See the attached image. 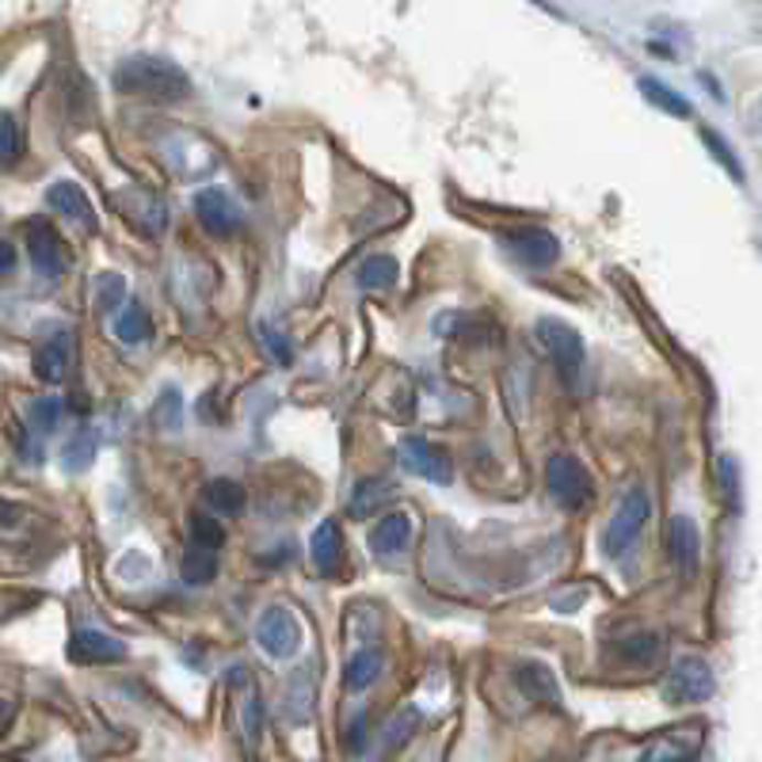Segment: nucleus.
<instances>
[{"label": "nucleus", "mask_w": 762, "mask_h": 762, "mask_svg": "<svg viewBox=\"0 0 762 762\" xmlns=\"http://www.w3.org/2000/svg\"><path fill=\"white\" fill-rule=\"evenodd\" d=\"M4 725H8V706L0 701V736H4Z\"/></svg>", "instance_id": "nucleus-42"}, {"label": "nucleus", "mask_w": 762, "mask_h": 762, "mask_svg": "<svg viewBox=\"0 0 762 762\" xmlns=\"http://www.w3.org/2000/svg\"><path fill=\"white\" fill-rule=\"evenodd\" d=\"M720 488H725V500L732 503V508H740V466H736L732 454L720 458Z\"/></svg>", "instance_id": "nucleus-34"}, {"label": "nucleus", "mask_w": 762, "mask_h": 762, "mask_svg": "<svg viewBox=\"0 0 762 762\" xmlns=\"http://www.w3.org/2000/svg\"><path fill=\"white\" fill-rule=\"evenodd\" d=\"M96 454H99V435L92 427H80V431H73V438L65 443V466L73 469V473H80V469H88L96 461Z\"/></svg>", "instance_id": "nucleus-20"}, {"label": "nucleus", "mask_w": 762, "mask_h": 762, "mask_svg": "<svg viewBox=\"0 0 762 762\" xmlns=\"http://www.w3.org/2000/svg\"><path fill=\"white\" fill-rule=\"evenodd\" d=\"M190 537H195V545H206V549H221L226 545V526L210 515H195L190 519Z\"/></svg>", "instance_id": "nucleus-32"}, {"label": "nucleus", "mask_w": 762, "mask_h": 762, "mask_svg": "<svg viewBox=\"0 0 762 762\" xmlns=\"http://www.w3.org/2000/svg\"><path fill=\"white\" fill-rule=\"evenodd\" d=\"M244 728H248V736L252 740H260V732H263V709H260V701H248L244 706Z\"/></svg>", "instance_id": "nucleus-38"}, {"label": "nucleus", "mask_w": 762, "mask_h": 762, "mask_svg": "<svg viewBox=\"0 0 762 762\" xmlns=\"http://www.w3.org/2000/svg\"><path fill=\"white\" fill-rule=\"evenodd\" d=\"M409 537H412V519L409 515H385L374 526V534H370V545H374L378 557H396V553H404Z\"/></svg>", "instance_id": "nucleus-17"}, {"label": "nucleus", "mask_w": 762, "mask_h": 762, "mask_svg": "<svg viewBox=\"0 0 762 762\" xmlns=\"http://www.w3.org/2000/svg\"><path fill=\"white\" fill-rule=\"evenodd\" d=\"M28 252H31V263H35L39 275L46 279H57L65 271V244L62 237L54 233V226H46V221H35V226H28Z\"/></svg>", "instance_id": "nucleus-9"}, {"label": "nucleus", "mask_w": 762, "mask_h": 762, "mask_svg": "<svg viewBox=\"0 0 762 762\" xmlns=\"http://www.w3.org/2000/svg\"><path fill=\"white\" fill-rule=\"evenodd\" d=\"M717 683H714V671H709L706 660H683L675 671H671L664 694L671 701H706L714 698Z\"/></svg>", "instance_id": "nucleus-8"}, {"label": "nucleus", "mask_w": 762, "mask_h": 762, "mask_svg": "<svg viewBox=\"0 0 762 762\" xmlns=\"http://www.w3.org/2000/svg\"><path fill=\"white\" fill-rule=\"evenodd\" d=\"M179 420H184V396H179V389H164V396L153 409V424L164 431H179Z\"/></svg>", "instance_id": "nucleus-29"}, {"label": "nucleus", "mask_w": 762, "mask_h": 762, "mask_svg": "<svg viewBox=\"0 0 762 762\" xmlns=\"http://www.w3.org/2000/svg\"><path fill=\"white\" fill-rule=\"evenodd\" d=\"M503 244H508L511 255L523 260L526 268H549L560 255V240L553 237L549 229H537V226L511 229V233H503Z\"/></svg>", "instance_id": "nucleus-7"}, {"label": "nucleus", "mask_w": 762, "mask_h": 762, "mask_svg": "<svg viewBox=\"0 0 762 762\" xmlns=\"http://www.w3.org/2000/svg\"><path fill=\"white\" fill-rule=\"evenodd\" d=\"M416 728H420V709H401V714H393V720L385 725V751H396V748H404V743L416 736Z\"/></svg>", "instance_id": "nucleus-27"}, {"label": "nucleus", "mask_w": 762, "mask_h": 762, "mask_svg": "<svg viewBox=\"0 0 762 762\" xmlns=\"http://www.w3.org/2000/svg\"><path fill=\"white\" fill-rule=\"evenodd\" d=\"M701 142H706L709 149H714V153H717V164H725V172H728V176H732V179H743V168H740V161H736V156H732V149H728V142H725V138L717 134V130H701Z\"/></svg>", "instance_id": "nucleus-33"}, {"label": "nucleus", "mask_w": 762, "mask_h": 762, "mask_svg": "<svg viewBox=\"0 0 762 762\" xmlns=\"http://www.w3.org/2000/svg\"><path fill=\"white\" fill-rule=\"evenodd\" d=\"M69 656L77 660V664H119V660L127 656V644L115 641V636H107V633H96V629H80L69 641Z\"/></svg>", "instance_id": "nucleus-11"}, {"label": "nucleus", "mask_w": 762, "mask_h": 762, "mask_svg": "<svg viewBox=\"0 0 762 762\" xmlns=\"http://www.w3.org/2000/svg\"><path fill=\"white\" fill-rule=\"evenodd\" d=\"M545 485H549V496L565 511H584L587 503H591V492H595L591 473H587L576 458H568V454L549 458V466H545Z\"/></svg>", "instance_id": "nucleus-3"}, {"label": "nucleus", "mask_w": 762, "mask_h": 762, "mask_svg": "<svg viewBox=\"0 0 762 762\" xmlns=\"http://www.w3.org/2000/svg\"><path fill=\"white\" fill-rule=\"evenodd\" d=\"M686 728H678V732H671L664 743L649 748L644 751V759H690V755H698V743H701V732H706V728H698V732H690V740H683Z\"/></svg>", "instance_id": "nucleus-25"}, {"label": "nucleus", "mask_w": 762, "mask_h": 762, "mask_svg": "<svg viewBox=\"0 0 762 762\" xmlns=\"http://www.w3.org/2000/svg\"><path fill=\"white\" fill-rule=\"evenodd\" d=\"M20 149H23V142H20V127H15L12 115L0 111V156H8V161H12V156H20Z\"/></svg>", "instance_id": "nucleus-35"}, {"label": "nucleus", "mask_w": 762, "mask_h": 762, "mask_svg": "<svg viewBox=\"0 0 762 762\" xmlns=\"http://www.w3.org/2000/svg\"><path fill=\"white\" fill-rule=\"evenodd\" d=\"M179 576H184V584H190V587L210 584V579L218 576V549L195 545V549L184 557V565H179Z\"/></svg>", "instance_id": "nucleus-18"}, {"label": "nucleus", "mask_w": 762, "mask_h": 762, "mask_svg": "<svg viewBox=\"0 0 762 762\" xmlns=\"http://www.w3.org/2000/svg\"><path fill=\"white\" fill-rule=\"evenodd\" d=\"M255 641L263 644V652L275 660H290L297 649H302V625L297 618L283 607H271L268 614L260 618V629H255Z\"/></svg>", "instance_id": "nucleus-5"}, {"label": "nucleus", "mask_w": 762, "mask_h": 762, "mask_svg": "<svg viewBox=\"0 0 762 762\" xmlns=\"http://www.w3.org/2000/svg\"><path fill=\"white\" fill-rule=\"evenodd\" d=\"M641 96L649 99V104H656L660 111L675 115V119H690V104H686V99L678 96V92H671L667 85H660L656 77H644L641 80Z\"/></svg>", "instance_id": "nucleus-24"}, {"label": "nucleus", "mask_w": 762, "mask_h": 762, "mask_svg": "<svg viewBox=\"0 0 762 762\" xmlns=\"http://www.w3.org/2000/svg\"><path fill=\"white\" fill-rule=\"evenodd\" d=\"M115 88L122 96H138L149 104H176V99L190 96V77L179 65L164 62V57H127L115 69Z\"/></svg>", "instance_id": "nucleus-1"}, {"label": "nucleus", "mask_w": 762, "mask_h": 762, "mask_svg": "<svg viewBox=\"0 0 762 762\" xmlns=\"http://www.w3.org/2000/svg\"><path fill=\"white\" fill-rule=\"evenodd\" d=\"M381 500H389V480H362V485L355 488L351 511L355 515H367V511H374Z\"/></svg>", "instance_id": "nucleus-31"}, {"label": "nucleus", "mask_w": 762, "mask_h": 762, "mask_svg": "<svg viewBox=\"0 0 762 762\" xmlns=\"http://www.w3.org/2000/svg\"><path fill=\"white\" fill-rule=\"evenodd\" d=\"M519 686H523V694L530 701H537V706H549L557 709L560 706V690H557V678H553V671L545 664H537V660H530V664H523L515 671Z\"/></svg>", "instance_id": "nucleus-15"}, {"label": "nucleus", "mask_w": 762, "mask_h": 762, "mask_svg": "<svg viewBox=\"0 0 762 762\" xmlns=\"http://www.w3.org/2000/svg\"><path fill=\"white\" fill-rule=\"evenodd\" d=\"M119 320H115V333H119L122 344H145L149 336H153V320H149V313L142 309L138 302L130 305H119Z\"/></svg>", "instance_id": "nucleus-19"}, {"label": "nucleus", "mask_w": 762, "mask_h": 762, "mask_svg": "<svg viewBox=\"0 0 762 762\" xmlns=\"http://www.w3.org/2000/svg\"><path fill=\"white\" fill-rule=\"evenodd\" d=\"M618 652H621V660H629L633 667H649V664H656V660H660L664 641H660L656 633H636V636H629V641H621Z\"/></svg>", "instance_id": "nucleus-23"}, {"label": "nucleus", "mask_w": 762, "mask_h": 762, "mask_svg": "<svg viewBox=\"0 0 762 762\" xmlns=\"http://www.w3.org/2000/svg\"><path fill=\"white\" fill-rule=\"evenodd\" d=\"M667 549H671V565H675L683 576H694L701 560V537L698 526L690 519H671L667 526Z\"/></svg>", "instance_id": "nucleus-12"}, {"label": "nucleus", "mask_w": 762, "mask_h": 762, "mask_svg": "<svg viewBox=\"0 0 762 762\" xmlns=\"http://www.w3.org/2000/svg\"><path fill=\"white\" fill-rule=\"evenodd\" d=\"M46 203L54 206L57 214H65V218L77 221L85 233H96V214H92V203H88V195L80 190L77 184H69V179H57L54 187L46 190Z\"/></svg>", "instance_id": "nucleus-13"}, {"label": "nucleus", "mask_w": 762, "mask_h": 762, "mask_svg": "<svg viewBox=\"0 0 762 762\" xmlns=\"http://www.w3.org/2000/svg\"><path fill=\"white\" fill-rule=\"evenodd\" d=\"M401 279V268H396L393 255H370L359 268V286L362 290H389Z\"/></svg>", "instance_id": "nucleus-22"}, {"label": "nucleus", "mask_w": 762, "mask_h": 762, "mask_svg": "<svg viewBox=\"0 0 762 762\" xmlns=\"http://www.w3.org/2000/svg\"><path fill=\"white\" fill-rule=\"evenodd\" d=\"M15 271V248L8 240H0V283Z\"/></svg>", "instance_id": "nucleus-39"}, {"label": "nucleus", "mask_w": 762, "mask_h": 762, "mask_svg": "<svg viewBox=\"0 0 762 762\" xmlns=\"http://www.w3.org/2000/svg\"><path fill=\"white\" fill-rule=\"evenodd\" d=\"M206 503H210L218 515H240V508H244V488L237 485V480H210L206 485Z\"/></svg>", "instance_id": "nucleus-21"}, {"label": "nucleus", "mask_w": 762, "mask_h": 762, "mask_svg": "<svg viewBox=\"0 0 762 762\" xmlns=\"http://www.w3.org/2000/svg\"><path fill=\"white\" fill-rule=\"evenodd\" d=\"M263 333V339H268V347H271V355H275L279 362H294V351H290V344H286V336H279L275 328L271 325H263L260 328Z\"/></svg>", "instance_id": "nucleus-37"}, {"label": "nucleus", "mask_w": 762, "mask_h": 762, "mask_svg": "<svg viewBox=\"0 0 762 762\" xmlns=\"http://www.w3.org/2000/svg\"><path fill=\"white\" fill-rule=\"evenodd\" d=\"M20 523V508H15V503H4L0 500V530L4 526H15Z\"/></svg>", "instance_id": "nucleus-40"}, {"label": "nucleus", "mask_w": 762, "mask_h": 762, "mask_svg": "<svg viewBox=\"0 0 762 762\" xmlns=\"http://www.w3.org/2000/svg\"><path fill=\"white\" fill-rule=\"evenodd\" d=\"M69 367H73V333H57L35 351V374L50 381V385L65 381Z\"/></svg>", "instance_id": "nucleus-14"}, {"label": "nucleus", "mask_w": 762, "mask_h": 762, "mask_svg": "<svg viewBox=\"0 0 762 762\" xmlns=\"http://www.w3.org/2000/svg\"><path fill=\"white\" fill-rule=\"evenodd\" d=\"M344 675H347L344 678L347 690H367V686L381 675V656H378V652H359V656L347 664Z\"/></svg>", "instance_id": "nucleus-26"}, {"label": "nucleus", "mask_w": 762, "mask_h": 762, "mask_svg": "<svg viewBox=\"0 0 762 762\" xmlns=\"http://www.w3.org/2000/svg\"><path fill=\"white\" fill-rule=\"evenodd\" d=\"M537 336H542L545 351H549V359L557 362L560 378L568 381V385H576L579 374H584V339H579V333L572 325H565V320H537Z\"/></svg>", "instance_id": "nucleus-4"}, {"label": "nucleus", "mask_w": 762, "mask_h": 762, "mask_svg": "<svg viewBox=\"0 0 762 762\" xmlns=\"http://www.w3.org/2000/svg\"><path fill=\"white\" fill-rule=\"evenodd\" d=\"M127 302V283L119 275H99L96 279V309L99 313H111Z\"/></svg>", "instance_id": "nucleus-30"}, {"label": "nucleus", "mask_w": 762, "mask_h": 762, "mask_svg": "<svg viewBox=\"0 0 762 762\" xmlns=\"http://www.w3.org/2000/svg\"><path fill=\"white\" fill-rule=\"evenodd\" d=\"M57 420H62V404H57V401L43 396V401L31 404V424H35L39 431H54Z\"/></svg>", "instance_id": "nucleus-36"}, {"label": "nucleus", "mask_w": 762, "mask_h": 762, "mask_svg": "<svg viewBox=\"0 0 762 762\" xmlns=\"http://www.w3.org/2000/svg\"><path fill=\"white\" fill-rule=\"evenodd\" d=\"M313 565H317L320 576H336L339 565H344V534H339L336 523H320L313 530Z\"/></svg>", "instance_id": "nucleus-16"}, {"label": "nucleus", "mask_w": 762, "mask_h": 762, "mask_svg": "<svg viewBox=\"0 0 762 762\" xmlns=\"http://www.w3.org/2000/svg\"><path fill=\"white\" fill-rule=\"evenodd\" d=\"M649 519H652V496H649V488L633 485L625 496H621L614 519H610V526H607V553H610V557H621V553H625L629 545L641 537V530H644V523H649Z\"/></svg>", "instance_id": "nucleus-2"}, {"label": "nucleus", "mask_w": 762, "mask_h": 762, "mask_svg": "<svg viewBox=\"0 0 762 762\" xmlns=\"http://www.w3.org/2000/svg\"><path fill=\"white\" fill-rule=\"evenodd\" d=\"M195 214L210 237H233L240 229V206L221 187H206L195 195Z\"/></svg>", "instance_id": "nucleus-6"}, {"label": "nucleus", "mask_w": 762, "mask_h": 762, "mask_svg": "<svg viewBox=\"0 0 762 762\" xmlns=\"http://www.w3.org/2000/svg\"><path fill=\"white\" fill-rule=\"evenodd\" d=\"M362 743V720H355V728H351V748H359Z\"/></svg>", "instance_id": "nucleus-41"}, {"label": "nucleus", "mask_w": 762, "mask_h": 762, "mask_svg": "<svg viewBox=\"0 0 762 762\" xmlns=\"http://www.w3.org/2000/svg\"><path fill=\"white\" fill-rule=\"evenodd\" d=\"M404 466L416 477L431 480V485H450V477H454L450 458H446L438 446H431L427 438H416V435L404 438Z\"/></svg>", "instance_id": "nucleus-10"}, {"label": "nucleus", "mask_w": 762, "mask_h": 762, "mask_svg": "<svg viewBox=\"0 0 762 762\" xmlns=\"http://www.w3.org/2000/svg\"><path fill=\"white\" fill-rule=\"evenodd\" d=\"M313 714V686H309V671H294L290 678V717L302 725Z\"/></svg>", "instance_id": "nucleus-28"}]
</instances>
